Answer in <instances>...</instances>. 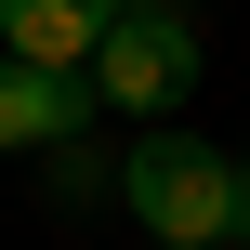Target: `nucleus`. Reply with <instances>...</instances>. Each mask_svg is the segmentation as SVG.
<instances>
[{"mask_svg":"<svg viewBox=\"0 0 250 250\" xmlns=\"http://www.w3.org/2000/svg\"><path fill=\"white\" fill-rule=\"evenodd\" d=\"M198 79H211V53H198V13L185 0H119V26L92 40V92L132 105V119H171Z\"/></svg>","mask_w":250,"mask_h":250,"instance_id":"2","label":"nucleus"},{"mask_svg":"<svg viewBox=\"0 0 250 250\" xmlns=\"http://www.w3.org/2000/svg\"><path fill=\"white\" fill-rule=\"evenodd\" d=\"M40 158H53V185H40V198H53V211H92V198H119V171H105V158H92V132H53V145H40Z\"/></svg>","mask_w":250,"mask_h":250,"instance_id":"5","label":"nucleus"},{"mask_svg":"<svg viewBox=\"0 0 250 250\" xmlns=\"http://www.w3.org/2000/svg\"><path fill=\"white\" fill-rule=\"evenodd\" d=\"M237 250H250V171H237Z\"/></svg>","mask_w":250,"mask_h":250,"instance_id":"6","label":"nucleus"},{"mask_svg":"<svg viewBox=\"0 0 250 250\" xmlns=\"http://www.w3.org/2000/svg\"><path fill=\"white\" fill-rule=\"evenodd\" d=\"M224 250H237V237H224Z\"/></svg>","mask_w":250,"mask_h":250,"instance_id":"8","label":"nucleus"},{"mask_svg":"<svg viewBox=\"0 0 250 250\" xmlns=\"http://www.w3.org/2000/svg\"><path fill=\"white\" fill-rule=\"evenodd\" d=\"M119 198H132V224L158 250H224L237 237V158L198 145V132H145L119 158Z\"/></svg>","mask_w":250,"mask_h":250,"instance_id":"1","label":"nucleus"},{"mask_svg":"<svg viewBox=\"0 0 250 250\" xmlns=\"http://www.w3.org/2000/svg\"><path fill=\"white\" fill-rule=\"evenodd\" d=\"M92 119H105L92 66H13V53H0V158H26V145H53V132H92Z\"/></svg>","mask_w":250,"mask_h":250,"instance_id":"3","label":"nucleus"},{"mask_svg":"<svg viewBox=\"0 0 250 250\" xmlns=\"http://www.w3.org/2000/svg\"><path fill=\"white\" fill-rule=\"evenodd\" d=\"M105 26H119V0H0V53L13 66H92Z\"/></svg>","mask_w":250,"mask_h":250,"instance_id":"4","label":"nucleus"},{"mask_svg":"<svg viewBox=\"0 0 250 250\" xmlns=\"http://www.w3.org/2000/svg\"><path fill=\"white\" fill-rule=\"evenodd\" d=\"M145 250H158V237H145Z\"/></svg>","mask_w":250,"mask_h":250,"instance_id":"7","label":"nucleus"}]
</instances>
